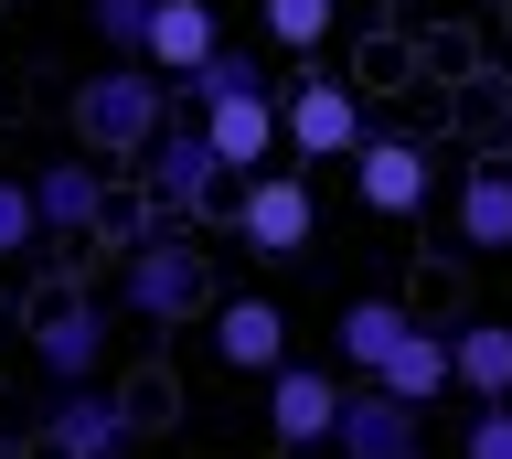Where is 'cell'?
Here are the masks:
<instances>
[{
    "mask_svg": "<svg viewBox=\"0 0 512 459\" xmlns=\"http://www.w3.org/2000/svg\"><path fill=\"white\" fill-rule=\"evenodd\" d=\"M182 97H192V118H203V139H214V161L235 171V182H246V171H278L288 129H278V97L256 86V54H246V43H224Z\"/></svg>",
    "mask_w": 512,
    "mask_h": 459,
    "instance_id": "1",
    "label": "cell"
},
{
    "mask_svg": "<svg viewBox=\"0 0 512 459\" xmlns=\"http://www.w3.org/2000/svg\"><path fill=\"white\" fill-rule=\"evenodd\" d=\"M214 257L192 246V225H150L139 246L118 257V310L150 331H182V321H214Z\"/></svg>",
    "mask_w": 512,
    "mask_h": 459,
    "instance_id": "2",
    "label": "cell"
},
{
    "mask_svg": "<svg viewBox=\"0 0 512 459\" xmlns=\"http://www.w3.org/2000/svg\"><path fill=\"white\" fill-rule=\"evenodd\" d=\"M171 75H150V65H96L86 86H75V150L86 161H150V139L171 129Z\"/></svg>",
    "mask_w": 512,
    "mask_h": 459,
    "instance_id": "3",
    "label": "cell"
},
{
    "mask_svg": "<svg viewBox=\"0 0 512 459\" xmlns=\"http://www.w3.org/2000/svg\"><path fill=\"white\" fill-rule=\"evenodd\" d=\"M139 193L160 203V225H192V214H235V171L214 161L203 118H171V129L150 139V161H139Z\"/></svg>",
    "mask_w": 512,
    "mask_h": 459,
    "instance_id": "4",
    "label": "cell"
},
{
    "mask_svg": "<svg viewBox=\"0 0 512 459\" xmlns=\"http://www.w3.org/2000/svg\"><path fill=\"white\" fill-rule=\"evenodd\" d=\"M118 299L96 289H54L43 310H32V363H43V385H96L107 374V353H118Z\"/></svg>",
    "mask_w": 512,
    "mask_h": 459,
    "instance_id": "5",
    "label": "cell"
},
{
    "mask_svg": "<svg viewBox=\"0 0 512 459\" xmlns=\"http://www.w3.org/2000/svg\"><path fill=\"white\" fill-rule=\"evenodd\" d=\"M128 438H139V406H128L107 374H96V385H54V406H43V459H128Z\"/></svg>",
    "mask_w": 512,
    "mask_h": 459,
    "instance_id": "6",
    "label": "cell"
},
{
    "mask_svg": "<svg viewBox=\"0 0 512 459\" xmlns=\"http://www.w3.org/2000/svg\"><path fill=\"white\" fill-rule=\"evenodd\" d=\"M278 129L299 161H352L363 139H374V118H363V86H342V75H299L278 97Z\"/></svg>",
    "mask_w": 512,
    "mask_h": 459,
    "instance_id": "7",
    "label": "cell"
},
{
    "mask_svg": "<svg viewBox=\"0 0 512 459\" xmlns=\"http://www.w3.org/2000/svg\"><path fill=\"white\" fill-rule=\"evenodd\" d=\"M235 235H246L256 257H310V235H320L310 171H246L235 182Z\"/></svg>",
    "mask_w": 512,
    "mask_h": 459,
    "instance_id": "8",
    "label": "cell"
},
{
    "mask_svg": "<svg viewBox=\"0 0 512 459\" xmlns=\"http://www.w3.org/2000/svg\"><path fill=\"white\" fill-rule=\"evenodd\" d=\"M342 374H331V363H299L288 353L278 374H267V438H278V449H331V427H342Z\"/></svg>",
    "mask_w": 512,
    "mask_h": 459,
    "instance_id": "9",
    "label": "cell"
},
{
    "mask_svg": "<svg viewBox=\"0 0 512 459\" xmlns=\"http://www.w3.org/2000/svg\"><path fill=\"white\" fill-rule=\"evenodd\" d=\"M342 171H352V193L374 203L384 225H416V214H427V182H438V171H427V139H406V129H374Z\"/></svg>",
    "mask_w": 512,
    "mask_h": 459,
    "instance_id": "10",
    "label": "cell"
},
{
    "mask_svg": "<svg viewBox=\"0 0 512 459\" xmlns=\"http://www.w3.org/2000/svg\"><path fill=\"white\" fill-rule=\"evenodd\" d=\"M331 449H342V459H427V406H406V395H384V385L352 374Z\"/></svg>",
    "mask_w": 512,
    "mask_h": 459,
    "instance_id": "11",
    "label": "cell"
},
{
    "mask_svg": "<svg viewBox=\"0 0 512 459\" xmlns=\"http://www.w3.org/2000/svg\"><path fill=\"white\" fill-rule=\"evenodd\" d=\"M448 225H459V246H470V257H512V139H502V150H480V161L459 171Z\"/></svg>",
    "mask_w": 512,
    "mask_h": 459,
    "instance_id": "12",
    "label": "cell"
},
{
    "mask_svg": "<svg viewBox=\"0 0 512 459\" xmlns=\"http://www.w3.org/2000/svg\"><path fill=\"white\" fill-rule=\"evenodd\" d=\"M214 363H224V374H256V385H267V374L288 363V310H278L267 289L214 299Z\"/></svg>",
    "mask_w": 512,
    "mask_h": 459,
    "instance_id": "13",
    "label": "cell"
},
{
    "mask_svg": "<svg viewBox=\"0 0 512 459\" xmlns=\"http://www.w3.org/2000/svg\"><path fill=\"white\" fill-rule=\"evenodd\" d=\"M214 54H224V11H214V0H160V11H150V43H139V65H150V75L192 86Z\"/></svg>",
    "mask_w": 512,
    "mask_h": 459,
    "instance_id": "14",
    "label": "cell"
},
{
    "mask_svg": "<svg viewBox=\"0 0 512 459\" xmlns=\"http://www.w3.org/2000/svg\"><path fill=\"white\" fill-rule=\"evenodd\" d=\"M32 203H43V235L54 246H86L107 225V171H86V150H64V161L32 171Z\"/></svg>",
    "mask_w": 512,
    "mask_h": 459,
    "instance_id": "15",
    "label": "cell"
},
{
    "mask_svg": "<svg viewBox=\"0 0 512 459\" xmlns=\"http://www.w3.org/2000/svg\"><path fill=\"white\" fill-rule=\"evenodd\" d=\"M363 385L406 395V406H438V395L459 385V374H448V321H427V310H416V331L395 342V353H384V374H363Z\"/></svg>",
    "mask_w": 512,
    "mask_h": 459,
    "instance_id": "16",
    "label": "cell"
},
{
    "mask_svg": "<svg viewBox=\"0 0 512 459\" xmlns=\"http://www.w3.org/2000/svg\"><path fill=\"white\" fill-rule=\"evenodd\" d=\"M416 331L406 299H342V321H331V342H342V374H384V353Z\"/></svg>",
    "mask_w": 512,
    "mask_h": 459,
    "instance_id": "17",
    "label": "cell"
},
{
    "mask_svg": "<svg viewBox=\"0 0 512 459\" xmlns=\"http://www.w3.org/2000/svg\"><path fill=\"white\" fill-rule=\"evenodd\" d=\"M448 374H459L480 406H502L512 395V321H459L448 331Z\"/></svg>",
    "mask_w": 512,
    "mask_h": 459,
    "instance_id": "18",
    "label": "cell"
},
{
    "mask_svg": "<svg viewBox=\"0 0 512 459\" xmlns=\"http://www.w3.org/2000/svg\"><path fill=\"white\" fill-rule=\"evenodd\" d=\"M256 33L278 43V54H320V43L342 33V0H256Z\"/></svg>",
    "mask_w": 512,
    "mask_h": 459,
    "instance_id": "19",
    "label": "cell"
},
{
    "mask_svg": "<svg viewBox=\"0 0 512 459\" xmlns=\"http://www.w3.org/2000/svg\"><path fill=\"white\" fill-rule=\"evenodd\" d=\"M54 246L43 235V203H32V171H0V267H32Z\"/></svg>",
    "mask_w": 512,
    "mask_h": 459,
    "instance_id": "20",
    "label": "cell"
},
{
    "mask_svg": "<svg viewBox=\"0 0 512 459\" xmlns=\"http://www.w3.org/2000/svg\"><path fill=\"white\" fill-rule=\"evenodd\" d=\"M150 11H160V0H86V33L107 43V65H139V43H150Z\"/></svg>",
    "mask_w": 512,
    "mask_h": 459,
    "instance_id": "21",
    "label": "cell"
},
{
    "mask_svg": "<svg viewBox=\"0 0 512 459\" xmlns=\"http://www.w3.org/2000/svg\"><path fill=\"white\" fill-rule=\"evenodd\" d=\"M459 459H512V395H502V406H480V417L459 427Z\"/></svg>",
    "mask_w": 512,
    "mask_h": 459,
    "instance_id": "22",
    "label": "cell"
}]
</instances>
